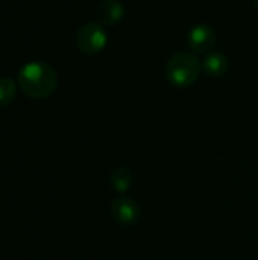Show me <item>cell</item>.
I'll use <instances>...</instances> for the list:
<instances>
[{
	"label": "cell",
	"mask_w": 258,
	"mask_h": 260,
	"mask_svg": "<svg viewBox=\"0 0 258 260\" xmlns=\"http://www.w3.org/2000/svg\"><path fill=\"white\" fill-rule=\"evenodd\" d=\"M18 87L32 99L49 98L58 85V75L55 69L46 62H27L18 70Z\"/></svg>",
	"instance_id": "obj_1"
},
{
	"label": "cell",
	"mask_w": 258,
	"mask_h": 260,
	"mask_svg": "<svg viewBox=\"0 0 258 260\" xmlns=\"http://www.w3.org/2000/svg\"><path fill=\"white\" fill-rule=\"evenodd\" d=\"M201 69L202 62L193 52H178L166 64V78L173 87L187 88L196 82Z\"/></svg>",
	"instance_id": "obj_2"
},
{
	"label": "cell",
	"mask_w": 258,
	"mask_h": 260,
	"mask_svg": "<svg viewBox=\"0 0 258 260\" xmlns=\"http://www.w3.org/2000/svg\"><path fill=\"white\" fill-rule=\"evenodd\" d=\"M75 41L79 52L85 55H96L105 49L108 38L100 23H85L78 29Z\"/></svg>",
	"instance_id": "obj_3"
},
{
	"label": "cell",
	"mask_w": 258,
	"mask_h": 260,
	"mask_svg": "<svg viewBox=\"0 0 258 260\" xmlns=\"http://www.w3.org/2000/svg\"><path fill=\"white\" fill-rule=\"evenodd\" d=\"M216 43H217V35L214 29L207 24H198L192 27V30L187 35V44L193 53L207 55L213 52Z\"/></svg>",
	"instance_id": "obj_4"
},
{
	"label": "cell",
	"mask_w": 258,
	"mask_h": 260,
	"mask_svg": "<svg viewBox=\"0 0 258 260\" xmlns=\"http://www.w3.org/2000/svg\"><path fill=\"white\" fill-rule=\"evenodd\" d=\"M140 206L128 197L116 198L111 203V216L122 227H132L140 219Z\"/></svg>",
	"instance_id": "obj_5"
},
{
	"label": "cell",
	"mask_w": 258,
	"mask_h": 260,
	"mask_svg": "<svg viewBox=\"0 0 258 260\" xmlns=\"http://www.w3.org/2000/svg\"><path fill=\"white\" fill-rule=\"evenodd\" d=\"M97 20L105 26H116L125 15V8L119 0H102L97 6Z\"/></svg>",
	"instance_id": "obj_6"
},
{
	"label": "cell",
	"mask_w": 258,
	"mask_h": 260,
	"mask_svg": "<svg viewBox=\"0 0 258 260\" xmlns=\"http://www.w3.org/2000/svg\"><path fill=\"white\" fill-rule=\"evenodd\" d=\"M228 67H230V61L227 55L222 52H210L202 59V70L213 78L225 75Z\"/></svg>",
	"instance_id": "obj_7"
},
{
	"label": "cell",
	"mask_w": 258,
	"mask_h": 260,
	"mask_svg": "<svg viewBox=\"0 0 258 260\" xmlns=\"http://www.w3.org/2000/svg\"><path fill=\"white\" fill-rule=\"evenodd\" d=\"M109 184H111L113 190H116L119 193H125L129 190V187L132 184V174L126 168H119L111 172Z\"/></svg>",
	"instance_id": "obj_8"
},
{
	"label": "cell",
	"mask_w": 258,
	"mask_h": 260,
	"mask_svg": "<svg viewBox=\"0 0 258 260\" xmlns=\"http://www.w3.org/2000/svg\"><path fill=\"white\" fill-rule=\"evenodd\" d=\"M17 94V84L9 76L0 78V108L8 107L12 104Z\"/></svg>",
	"instance_id": "obj_9"
},
{
	"label": "cell",
	"mask_w": 258,
	"mask_h": 260,
	"mask_svg": "<svg viewBox=\"0 0 258 260\" xmlns=\"http://www.w3.org/2000/svg\"><path fill=\"white\" fill-rule=\"evenodd\" d=\"M254 2V6H255V9L258 11V0H252Z\"/></svg>",
	"instance_id": "obj_10"
}]
</instances>
